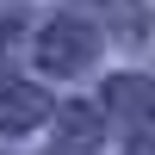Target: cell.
I'll use <instances>...</instances> for the list:
<instances>
[{
    "mask_svg": "<svg viewBox=\"0 0 155 155\" xmlns=\"http://www.w3.org/2000/svg\"><path fill=\"white\" fill-rule=\"evenodd\" d=\"M6 87H12V81H0V124H6V130L44 118V99H37V93H6Z\"/></svg>",
    "mask_w": 155,
    "mask_h": 155,
    "instance_id": "cell-3",
    "label": "cell"
},
{
    "mask_svg": "<svg viewBox=\"0 0 155 155\" xmlns=\"http://www.w3.org/2000/svg\"><path fill=\"white\" fill-rule=\"evenodd\" d=\"M87 56H93V37L81 25H50V37H44V62L50 68H81Z\"/></svg>",
    "mask_w": 155,
    "mask_h": 155,
    "instance_id": "cell-1",
    "label": "cell"
},
{
    "mask_svg": "<svg viewBox=\"0 0 155 155\" xmlns=\"http://www.w3.org/2000/svg\"><path fill=\"white\" fill-rule=\"evenodd\" d=\"M112 106L130 112V118H143V124H155V93H149V81H112Z\"/></svg>",
    "mask_w": 155,
    "mask_h": 155,
    "instance_id": "cell-2",
    "label": "cell"
},
{
    "mask_svg": "<svg viewBox=\"0 0 155 155\" xmlns=\"http://www.w3.org/2000/svg\"><path fill=\"white\" fill-rule=\"evenodd\" d=\"M130 155H155V143H143V149H130Z\"/></svg>",
    "mask_w": 155,
    "mask_h": 155,
    "instance_id": "cell-4",
    "label": "cell"
}]
</instances>
